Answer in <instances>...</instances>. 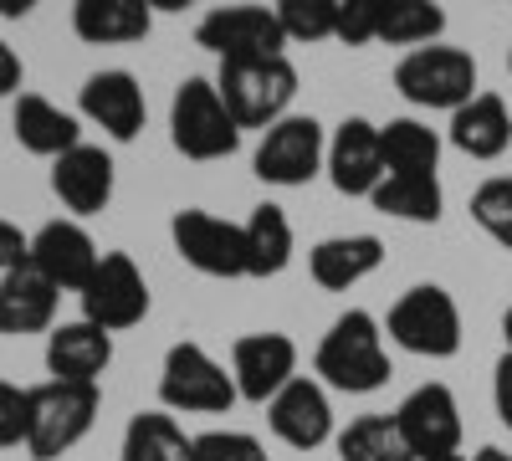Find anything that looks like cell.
I'll return each instance as SVG.
<instances>
[{
	"label": "cell",
	"mask_w": 512,
	"mask_h": 461,
	"mask_svg": "<svg viewBox=\"0 0 512 461\" xmlns=\"http://www.w3.org/2000/svg\"><path fill=\"white\" fill-rule=\"evenodd\" d=\"M313 369L323 385L344 395H369L390 380V354H384V333L374 313L349 308L344 318H333V328L323 333V344L313 354Z\"/></svg>",
	"instance_id": "6da1fadb"
},
{
	"label": "cell",
	"mask_w": 512,
	"mask_h": 461,
	"mask_svg": "<svg viewBox=\"0 0 512 461\" xmlns=\"http://www.w3.org/2000/svg\"><path fill=\"white\" fill-rule=\"evenodd\" d=\"M98 385H67V380H47L26 390V451L31 461H57L67 456L98 421Z\"/></svg>",
	"instance_id": "7a4b0ae2"
},
{
	"label": "cell",
	"mask_w": 512,
	"mask_h": 461,
	"mask_svg": "<svg viewBox=\"0 0 512 461\" xmlns=\"http://www.w3.org/2000/svg\"><path fill=\"white\" fill-rule=\"evenodd\" d=\"M216 93L226 98L231 118L241 129H272L287 118L297 98V67L287 57H256V62H221Z\"/></svg>",
	"instance_id": "3957f363"
},
{
	"label": "cell",
	"mask_w": 512,
	"mask_h": 461,
	"mask_svg": "<svg viewBox=\"0 0 512 461\" xmlns=\"http://www.w3.org/2000/svg\"><path fill=\"white\" fill-rule=\"evenodd\" d=\"M169 139L185 159H226L241 144V123L210 77H185L169 103Z\"/></svg>",
	"instance_id": "277c9868"
},
{
	"label": "cell",
	"mask_w": 512,
	"mask_h": 461,
	"mask_svg": "<svg viewBox=\"0 0 512 461\" xmlns=\"http://www.w3.org/2000/svg\"><path fill=\"white\" fill-rule=\"evenodd\" d=\"M395 88L415 108H446V113H456L461 103L477 98V62H472V52L441 47V41H436V47H415L395 67Z\"/></svg>",
	"instance_id": "5b68a950"
},
{
	"label": "cell",
	"mask_w": 512,
	"mask_h": 461,
	"mask_svg": "<svg viewBox=\"0 0 512 461\" xmlns=\"http://www.w3.org/2000/svg\"><path fill=\"white\" fill-rule=\"evenodd\" d=\"M241 395H236V380L210 359L200 344H175L164 354V369H159V405L164 410H180V415H221L231 410Z\"/></svg>",
	"instance_id": "8992f818"
},
{
	"label": "cell",
	"mask_w": 512,
	"mask_h": 461,
	"mask_svg": "<svg viewBox=\"0 0 512 461\" xmlns=\"http://www.w3.org/2000/svg\"><path fill=\"white\" fill-rule=\"evenodd\" d=\"M390 339L420 359H451L461 349V313H456V298L446 287L425 282V287H410L405 298L390 308Z\"/></svg>",
	"instance_id": "52a82bcc"
},
{
	"label": "cell",
	"mask_w": 512,
	"mask_h": 461,
	"mask_svg": "<svg viewBox=\"0 0 512 461\" xmlns=\"http://www.w3.org/2000/svg\"><path fill=\"white\" fill-rule=\"evenodd\" d=\"M82 298V318L103 333H123L149 318V282L134 267L128 251H103V262L93 272V282L77 292Z\"/></svg>",
	"instance_id": "ba28073f"
},
{
	"label": "cell",
	"mask_w": 512,
	"mask_h": 461,
	"mask_svg": "<svg viewBox=\"0 0 512 461\" xmlns=\"http://www.w3.org/2000/svg\"><path fill=\"white\" fill-rule=\"evenodd\" d=\"M328 159V139H323V123L308 118V113H287L282 123H272V129L262 134V144H256V180L267 185H308Z\"/></svg>",
	"instance_id": "9c48e42d"
},
{
	"label": "cell",
	"mask_w": 512,
	"mask_h": 461,
	"mask_svg": "<svg viewBox=\"0 0 512 461\" xmlns=\"http://www.w3.org/2000/svg\"><path fill=\"white\" fill-rule=\"evenodd\" d=\"M195 41L221 62H256V57H282L287 36L277 11L267 6H216L195 26Z\"/></svg>",
	"instance_id": "30bf717a"
},
{
	"label": "cell",
	"mask_w": 512,
	"mask_h": 461,
	"mask_svg": "<svg viewBox=\"0 0 512 461\" xmlns=\"http://www.w3.org/2000/svg\"><path fill=\"white\" fill-rule=\"evenodd\" d=\"M169 241L205 277H246V231L236 221H221L190 205V211H175V221H169Z\"/></svg>",
	"instance_id": "8fae6325"
},
{
	"label": "cell",
	"mask_w": 512,
	"mask_h": 461,
	"mask_svg": "<svg viewBox=\"0 0 512 461\" xmlns=\"http://www.w3.org/2000/svg\"><path fill=\"white\" fill-rule=\"evenodd\" d=\"M395 421H400V436L415 461H441V456L461 451V405H456L451 385L410 390L395 410Z\"/></svg>",
	"instance_id": "7c38bea8"
},
{
	"label": "cell",
	"mask_w": 512,
	"mask_h": 461,
	"mask_svg": "<svg viewBox=\"0 0 512 461\" xmlns=\"http://www.w3.org/2000/svg\"><path fill=\"white\" fill-rule=\"evenodd\" d=\"M231 380L241 400L272 405L297 380V344L287 333H246L231 349Z\"/></svg>",
	"instance_id": "4fadbf2b"
},
{
	"label": "cell",
	"mask_w": 512,
	"mask_h": 461,
	"mask_svg": "<svg viewBox=\"0 0 512 461\" xmlns=\"http://www.w3.org/2000/svg\"><path fill=\"white\" fill-rule=\"evenodd\" d=\"M98 262H103L98 241L82 231L77 221H47L31 236V267L47 277L57 292H82L93 282Z\"/></svg>",
	"instance_id": "5bb4252c"
},
{
	"label": "cell",
	"mask_w": 512,
	"mask_h": 461,
	"mask_svg": "<svg viewBox=\"0 0 512 461\" xmlns=\"http://www.w3.org/2000/svg\"><path fill=\"white\" fill-rule=\"evenodd\" d=\"M82 118L98 123V129L118 144L128 139H139L144 129V118H149V103H144V88H139V77L134 72H123V67H108V72H93L88 82H82Z\"/></svg>",
	"instance_id": "9a60e30c"
},
{
	"label": "cell",
	"mask_w": 512,
	"mask_h": 461,
	"mask_svg": "<svg viewBox=\"0 0 512 461\" xmlns=\"http://www.w3.org/2000/svg\"><path fill=\"white\" fill-rule=\"evenodd\" d=\"M323 170H328L338 195H374L384 185V149H379V129L369 118L338 123V134L328 139Z\"/></svg>",
	"instance_id": "2e32d148"
},
{
	"label": "cell",
	"mask_w": 512,
	"mask_h": 461,
	"mask_svg": "<svg viewBox=\"0 0 512 461\" xmlns=\"http://www.w3.org/2000/svg\"><path fill=\"white\" fill-rule=\"evenodd\" d=\"M113 364V333L93 328L88 318L57 323L47 333V374L67 385H98Z\"/></svg>",
	"instance_id": "e0dca14e"
},
{
	"label": "cell",
	"mask_w": 512,
	"mask_h": 461,
	"mask_svg": "<svg viewBox=\"0 0 512 461\" xmlns=\"http://www.w3.org/2000/svg\"><path fill=\"white\" fill-rule=\"evenodd\" d=\"M267 421H272L277 441H287L297 451H313L333 436V405H328L318 380H303V374H297V380L267 405Z\"/></svg>",
	"instance_id": "ac0fdd59"
},
{
	"label": "cell",
	"mask_w": 512,
	"mask_h": 461,
	"mask_svg": "<svg viewBox=\"0 0 512 461\" xmlns=\"http://www.w3.org/2000/svg\"><path fill=\"white\" fill-rule=\"evenodd\" d=\"M52 190L72 216H98L113 200V159L98 144H77L72 154L52 159Z\"/></svg>",
	"instance_id": "d6986e66"
},
{
	"label": "cell",
	"mask_w": 512,
	"mask_h": 461,
	"mask_svg": "<svg viewBox=\"0 0 512 461\" xmlns=\"http://www.w3.org/2000/svg\"><path fill=\"white\" fill-rule=\"evenodd\" d=\"M62 292L31 262L0 277V333H52Z\"/></svg>",
	"instance_id": "ffe728a7"
},
{
	"label": "cell",
	"mask_w": 512,
	"mask_h": 461,
	"mask_svg": "<svg viewBox=\"0 0 512 461\" xmlns=\"http://www.w3.org/2000/svg\"><path fill=\"white\" fill-rule=\"evenodd\" d=\"M384 262V241L369 236V231H354V236H328L313 246V257H308V272L318 287L328 292H349L359 287L369 272H379Z\"/></svg>",
	"instance_id": "44dd1931"
},
{
	"label": "cell",
	"mask_w": 512,
	"mask_h": 461,
	"mask_svg": "<svg viewBox=\"0 0 512 461\" xmlns=\"http://www.w3.org/2000/svg\"><path fill=\"white\" fill-rule=\"evenodd\" d=\"M11 129H16V144L41 154V159H62L82 144V129L77 118L62 113L57 103H47L41 93H21L16 98V113H11Z\"/></svg>",
	"instance_id": "7402d4cb"
},
{
	"label": "cell",
	"mask_w": 512,
	"mask_h": 461,
	"mask_svg": "<svg viewBox=\"0 0 512 461\" xmlns=\"http://www.w3.org/2000/svg\"><path fill=\"white\" fill-rule=\"evenodd\" d=\"M451 144L472 159H497L512 144V113L497 93H477L451 113Z\"/></svg>",
	"instance_id": "603a6c76"
},
{
	"label": "cell",
	"mask_w": 512,
	"mask_h": 461,
	"mask_svg": "<svg viewBox=\"0 0 512 461\" xmlns=\"http://www.w3.org/2000/svg\"><path fill=\"white\" fill-rule=\"evenodd\" d=\"M149 6L144 0H77L72 31L88 47H118V41H144L149 36Z\"/></svg>",
	"instance_id": "cb8c5ba5"
},
{
	"label": "cell",
	"mask_w": 512,
	"mask_h": 461,
	"mask_svg": "<svg viewBox=\"0 0 512 461\" xmlns=\"http://www.w3.org/2000/svg\"><path fill=\"white\" fill-rule=\"evenodd\" d=\"M118 461H195V436H185L169 410H139L123 431Z\"/></svg>",
	"instance_id": "d4e9b609"
},
{
	"label": "cell",
	"mask_w": 512,
	"mask_h": 461,
	"mask_svg": "<svg viewBox=\"0 0 512 461\" xmlns=\"http://www.w3.org/2000/svg\"><path fill=\"white\" fill-rule=\"evenodd\" d=\"M379 149H384V175H436L441 164V139L420 118L379 123Z\"/></svg>",
	"instance_id": "484cf974"
},
{
	"label": "cell",
	"mask_w": 512,
	"mask_h": 461,
	"mask_svg": "<svg viewBox=\"0 0 512 461\" xmlns=\"http://www.w3.org/2000/svg\"><path fill=\"white\" fill-rule=\"evenodd\" d=\"M246 277H277L292 262V221L282 205H256L246 216Z\"/></svg>",
	"instance_id": "4316f807"
},
{
	"label": "cell",
	"mask_w": 512,
	"mask_h": 461,
	"mask_svg": "<svg viewBox=\"0 0 512 461\" xmlns=\"http://www.w3.org/2000/svg\"><path fill=\"white\" fill-rule=\"evenodd\" d=\"M441 31L446 11L425 0H379L374 11V41H390V47H436Z\"/></svg>",
	"instance_id": "83f0119b"
},
{
	"label": "cell",
	"mask_w": 512,
	"mask_h": 461,
	"mask_svg": "<svg viewBox=\"0 0 512 461\" xmlns=\"http://www.w3.org/2000/svg\"><path fill=\"white\" fill-rule=\"evenodd\" d=\"M369 200H374V211L395 216V221H420V226L441 221V205H446L436 175H384V185Z\"/></svg>",
	"instance_id": "f1b7e54d"
},
{
	"label": "cell",
	"mask_w": 512,
	"mask_h": 461,
	"mask_svg": "<svg viewBox=\"0 0 512 461\" xmlns=\"http://www.w3.org/2000/svg\"><path fill=\"white\" fill-rule=\"evenodd\" d=\"M338 461H415L395 415H359L338 431Z\"/></svg>",
	"instance_id": "f546056e"
},
{
	"label": "cell",
	"mask_w": 512,
	"mask_h": 461,
	"mask_svg": "<svg viewBox=\"0 0 512 461\" xmlns=\"http://www.w3.org/2000/svg\"><path fill=\"white\" fill-rule=\"evenodd\" d=\"M472 221H477L497 246L512 251V175H497V180L477 185V195H472Z\"/></svg>",
	"instance_id": "4dcf8cb0"
},
{
	"label": "cell",
	"mask_w": 512,
	"mask_h": 461,
	"mask_svg": "<svg viewBox=\"0 0 512 461\" xmlns=\"http://www.w3.org/2000/svg\"><path fill=\"white\" fill-rule=\"evenodd\" d=\"M287 41H328L333 36V0H282L277 6Z\"/></svg>",
	"instance_id": "1f68e13d"
},
{
	"label": "cell",
	"mask_w": 512,
	"mask_h": 461,
	"mask_svg": "<svg viewBox=\"0 0 512 461\" xmlns=\"http://www.w3.org/2000/svg\"><path fill=\"white\" fill-rule=\"evenodd\" d=\"M195 461H272V456L246 431H205L195 436Z\"/></svg>",
	"instance_id": "d6a6232c"
},
{
	"label": "cell",
	"mask_w": 512,
	"mask_h": 461,
	"mask_svg": "<svg viewBox=\"0 0 512 461\" xmlns=\"http://www.w3.org/2000/svg\"><path fill=\"white\" fill-rule=\"evenodd\" d=\"M374 11L379 0H333V41H344V47L374 41Z\"/></svg>",
	"instance_id": "836d02e7"
},
{
	"label": "cell",
	"mask_w": 512,
	"mask_h": 461,
	"mask_svg": "<svg viewBox=\"0 0 512 461\" xmlns=\"http://www.w3.org/2000/svg\"><path fill=\"white\" fill-rule=\"evenodd\" d=\"M26 446V390L0 380V451Z\"/></svg>",
	"instance_id": "e575fe53"
},
{
	"label": "cell",
	"mask_w": 512,
	"mask_h": 461,
	"mask_svg": "<svg viewBox=\"0 0 512 461\" xmlns=\"http://www.w3.org/2000/svg\"><path fill=\"white\" fill-rule=\"evenodd\" d=\"M26 262H31V236H21V226H11L0 216V277L26 267Z\"/></svg>",
	"instance_id": "d590c367"
},
{
	"label": "cell",
	"mask_w": 512,
	"mask_h": 461,
	"mask_svg": "<svg viewBox=\"0 0 512 461\" xmlns=\"http://www.w3.org/2000/svg\"><path fill=\"white\" fill-rule=\"evenodd\" d=\"M492 405L502 415V426L512 431V349L497 359V374H492Z\"/></svg>",
	"instance_id": "8d00e7d4"
},
{
	"label": "cell",
	"mask_w": 512,
	"mask_h": 461,
	"mask_svg": "<svg viewBox=\"0 0 512 461\" xmlns=\"http://www.w3.org/2000/svg\"><path fill=\"white\" fill-rule=\"evenodd\" d=\"M16 88H21V57L6 47V41H0V98L16 93Z\"/></svg>",
	"instance_id": "74e56055"
},
{
	"label": "cell",
	"mask_w": 512,
	"mask_h": 461,
	"mask_svg": "<svg viewBox=\"0 0 512 461\" xmlns=\"http://www.w3.org/2000/svg\"><path fill=\"white\" fill-rule=\"evenodd\" d=\"M472 461H512V456H507V451H502V446H482V451H477V456H472Z\"/></svg>",
	"instance_id": "f35d334b"
},
{
	"label": "cell",
	"mask_w": 512,
	"mask_h": 461,
	"mask_svg": "<svg viewBox=\"0 0 512 461\" xmlns=\"http://www.w3.org/2000/svg\"><path fill=\"white\" fill-rule=\"evenodd\" d=\"M31 6H26V0H0V16H26Z\"/></svg>",
	"instance_id": "ab89813d"
},
{
	"label": "cell",
	"mask_w": 512,
	"mask_h": 461,
	"mask_svg": "<svg viewBox=\"0 0 512 461\" xmlns=\"http://www.w3.org/2000/svg\"><path fill=\"white\" fill-rule=\"evenodd\" d=\"M502 333H507V349H512V308H507V318H502Z\"/></svg>",
	"instance_id": "60d3db41"
},
{
	"label": "cell",
	"mask_w": 512,
	"mask_h": 461,
	"mask_svg": "<svg viewBox=\"0 0 512 461\" xmlns=\"http://www.w3.org/2000/svg\"><path fill=\"white\" fill-rule=\"evenodd\" d=\"M441 461H466V456H441Z\"/></svg>",
	"instance_id": "b9f144b4"
},
{
	"label": "cell",
	"mask_w": 512,
	"mask_h": 461,
	"mask_svg": "<svg viewBox=\"0 0 512 461\" xmlns=\"http://www.w3.org/2000/svg\"><path fill=\"white\" fill-rule=\"evenodd\" d=\"M507 67H512V52H507Z\"/></svg>",
	"instance_id": "7bdbcfd3"
}]
</instances>
